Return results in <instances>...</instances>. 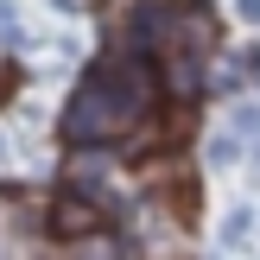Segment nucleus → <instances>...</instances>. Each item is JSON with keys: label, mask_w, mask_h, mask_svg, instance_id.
Segmentation results:
<instances>
[{"label": "nucleus", "mask_w": 260, "mask_h": 260, "mask_svg": "<svg viewBox=\"0 0 260 260\" xmlns=\"http://www.w3.org/2000/svg\"><path fill=\"white\" fill-rule=\"evenodd\" d=\"M134 127H152V57H140V51L121 45L70 95L63 140L70 146H108V140H127Z\"/></svg>", "instance_id": "1"}, {"label": "nucleus", "mask_w": 260, "mask_h": 260, "mask_svg": "<svg viewBox=\"0 0 260 260\" xmlns=\"http://www.w3.org/2000/svg\"><path fill=\"white\" fill-rule=\"evenodd\" d=\"M51 229L76 241V235H89V229H102V210H95L89 197H76V190H63V197H57V210H51Z\"/></svg>", "instance_id": "2"}, {"label": "nucleus", "mask_w": 260, "mask_h": 260, "mask_svg": "<svg viewBox=\"0 0 260 260\" xmlns=\"http://www.w3.org/2000/svg\"><path fill=\"white\" fill-rule=\"evenodd\" d=\"M241 19H260V0H241Z\"/></svg>", "instance_id": "3"}]
</instances>
